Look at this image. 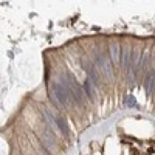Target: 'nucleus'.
I'll return each instance as SVG.
<instances>
[{"instance_id":"0eeeda50","label":"nucleus","mask_w":155,"mask_h":155,"mask_svg":"<svg viewBox=\"0 0 155 155\" xmlns=\"http://www.w3.org/2000/svg\"><path fill=\"white\" fill-rule=\"evenodd\" d=\"M130 54L132 53H129V50L126 48L123 51V65L127 68V70H130V65H132V61H130Z\"/></svg>"},{"instance_id":"6e6552de","label":"nucleus","mask_w":155,"mask_h":155,"mask_svg":"<svg viewBox=\"0 0 155 155\" xmlns=\"http://www.w3.org/2000/svg\"><path fill=\"white\" fill-rule=\"evenodd\" d=\"M54 123H56V126L61 129V130H62L64 134H67V132H68L67 124H65V121H64V118H62V116H56V118H54Z\"/></svg>"},{"instance_id":"423d86ee","label":"nucleus","mask_w":155,"mask_h":155,"mask_svg":"<svg viewBox=\"0 0 155 155\" xmlns=\"http://www.w3.org/2000/svg\"><path fill=\"white\" fill-rule=\"evenodd\" d=\"M84 92L87 93V96H88L90 99H93V98H95V85L90 82L88 79H87L85 84H84Z\"/></svg>"},{"instance_id":"1a4fd4ad","label":"nucleus","mask_w":155,"mask_h":155,"mask_svg":"<svg viewBox=\"0 0 155 155\" xmlns=\"http://www.w3.org/2000/svg\"><path fill=\"white\" fill-rule=\"evenodd\" d=\"M124 104H126V107H137V101H135L134 96H126Z\"/></svg>"},{"instance_id":"39448f33","label":"nucleus","mask_w":155,"mask_h":155,"mask_svg":"<svg viewBox=\"0 0 155 155\" xmlns=\"http://www.w3.org/2000/svg\"><path fill=\"white\" fill-rule=\"evenodd\" d=\"M109 50H110V56H112L113 62H118L120 61V44L116 41H112L109 45Z\"/></svg>"},{"instance_id":"7ed1b4c3","label":"nucleus","mask_w":155,"mask_h":155,"mask_svg":"<svg viewBox=\"0 0 155 155\" xmlns=\"http://www.w3.org/2000/svg\"><path fill=\"white\" fill-rule=\"evenodd\" d=\"M95 62H96V65H98V68L102 71V74H106L107 78H112V74H113V70H112V62L109 61V58H107V54H104V53H95Z\"/></svg>"},{"instance_id":"20e7f679","label":"nucleus","mask_w":155,"mask_h":155,"mask_svg":"<svg viewBox=\"0 0 155 155\" xmlns=\"http://www.w3.org/2000/svg\"><path fill=\"white\" fill-rule=\"evenodd\" d=\"M84 68H85V71L88 74V81L92 82L95 87H98L99 85V74H98L95 65H93L92 62H84Z\"/></svg>"},{"instance_id":"f257e3e1","label":"nucleus","mask_w":155,"mask_h":155,"mask_svg":"<svg viewBox=\"0 0 155 155\" xmlns=\"http://www.w3.org/2000/svg\"><path fill=\"white\" fill-rule=\"evenodd\" d=\"M61 82L67 87V90L73 95V98L78 101V102H81V104H84L85 102V99H84V90H82V87L76 82V79L70 74V73H67V74H62L61 76Z\"/></svg>"},{"instance_id":"f03ea898","label":"nucleus","mask_w":155,"mask_h":155,"mask_svg":"<svg viewBox=\"0 0 155 155\" xmlns=\"http://www.w3.org/2000/svg\"><path fill=\"white\" fill-rule=\"evenodd\" d=\"M51 88H53V95L56 98V101L59 102V104L62 106H68V101H70V95H68V90L67 87L64 85L62 82H53V85H51Z\"/></svg>"}]
</instances>
